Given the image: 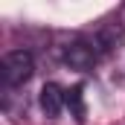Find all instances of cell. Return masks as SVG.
I'll return each mask as SVG.
<instances>
[{
    "label": "cell",
    "mask_w": 125,
    "mask_h": 125,
    "mask_svg": "<svg viewBox=\"0 0 125 125\" xmlns=\"http://www.w3.org/2000/svg\"><path fill=\"white\" fill-rule=\"evenodd\" d=\"M64 105L70 108L73 119L82 125L87 119V108H84V93H82V84H73L70 90H64Z\"/></svg>",
    "instance_id": "cell-4"
},
{
    "label": "cell",
    "mask_w": 125,
    "mask_h": 125,
    "mask_svg": "<svg viewBox=\"0 0 125 125\" xmlns=\"http://www.w3.org/2000/svg\"><path fill=\"white\" fill-rule=\"evenodd\" d=\"M38 102H41V111L50 116V119H55L58 114H61V108H64V90L58 87V84H44L41 87V96H38Z\"/></svg>",
    "instance_id": "cell-3"
},
{
    "label": "cell",
    "mask_w": 125,
    "mask_h": 125,
    "mask_svg": "<svg viewBox=\"0 0 125 125\" xmlns=\"http://www.w3.org/2000/svg\"><path fill=\"white\" fill-rule=\"evenodd\" d=\"M64 61L70 64L73 70H93L96 64V50L93 44H87V41H70L67 47H64Z\"/></svg>",
    "instance_id": "cell-2"
},
{
    "label": "cell",
    "mask_w": 125,
    "mask_h": 125,
    "mask_svg": "<svg viewBox=\"0 0 125 125\" xmlns=\"http://www.w3.org/2000/svg\"><path fill=\"white\" fill-rule=\"evenodd\" d=\"M0 73H3V84L6 87H23L35 73V58H32L29 50H12L3 55L0 64Z\"/></svg>",
    "instance_id": "cell-1"
}]
</instances>
